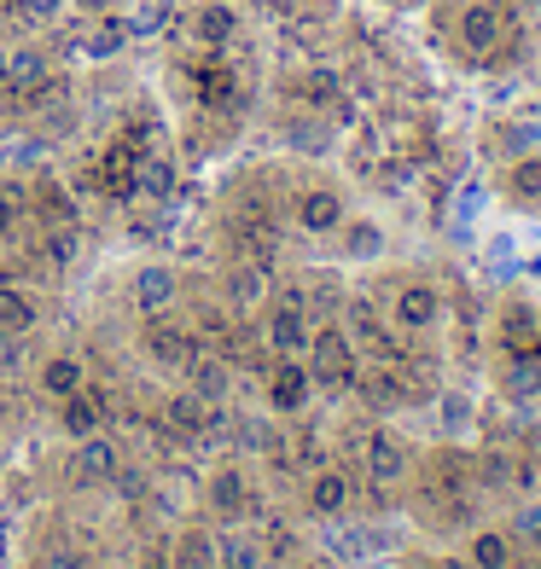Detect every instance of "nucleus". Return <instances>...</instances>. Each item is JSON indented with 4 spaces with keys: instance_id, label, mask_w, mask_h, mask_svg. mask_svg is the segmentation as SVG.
<instances>
[{
    "instance_id": "nucleus-15",
    "label": "nucleus",
    "mask_w": 541,
    "mask_h": 569,
    "mask_svg": "<svg viewBox=\"0 0 541 569\" xmlns=\"http://www.w3.org/2000/svg\"><path fill=\"white\" fill-rule=\"evenodd\" d=\"M512 558H519V540H512L506 529H478L466 540V563L472 569H512Z\"/></svg>"
},
{
    "instance_id": "nucleus-23",
    "label": "nucleus",
    "mask_w": 541,
    "mask_h": 569,
    "mask_svg": "<svg viewBox=\"0 0 541 569\" xmlns=\"http://www.w3.org/2000/svg\"><path fill=\"white\" fill-rule=\"evenodd\" d=\"M175 569H216V540L204 529H187L175 540Z\"/></svg>"
},
{
    "instance_id": "nucleus-31",
    "label": "nucleus",
    "mask_w": 541,
    "mask_h": 569,
    "mask_svg": "<svg viewBox=\"0 0 541 569\" xmlns=\"http://www.w3.org/2000/svg\"><path fill=\"white\" fill-rule=\"evenodd\" d=\"M18 221H23V192L18 187H0V244L18 232Z\"/></svg>"
},
{
    "instance_id": "nucleus-30",
    "label": "nucleus",
    "mask_w": 541,
    "mask_h": 569,
    "mask_svg": "<svg viewBox=\"0 0 541 569\" xmlns=\"http://www.w3.org/2000/svg\"><path fill=\"white\" fill-rule=\"evenodd\" d=\"M169 187H175V169H169L164 158H146V163H140V192L169 198Z\"/></svg>"
},
{
    "instance_id": "nucleus-29",
    "label": "nucleus",
    "mask_w": 541,
    "mask_h": 569,
    "mask_svg": "<svg viewBox=\"0 0 541 569\" xmlns=\"http://www.w3.org/2000/svg\"><path fill=\"white\" fill-rule=\"evenodd\" d=\"M506 535L519 540V547H524V540H530V547L541 552V506H519V511H512V523H506Z\"/></svg>"
},
{
    "instance_id": "nucleus-20",
    "label": "nucleus",
    "mask_w": 541,
    "mask_h": 569,
    "mask_svg": "<svg viewBox=\"0 0 541 569\" xmlns=\"http://www.w3.org/2000/svg\"><path fill=\"white\" fill-rule=\"evenodd\" d=\"M76 256H82V232H76V227H47L41 262L53 268V273H70V268H76Z\"/></svg>"
},
{
    "instance_id": "nucleus-34",
    "label": "nucleus",
    "mask_w": 541,
    "mask_h": 569,
    "mask_svg": "<svg viewBox=\"0 0 541 569\" xmlns=\"http://www.w3.org/2000/svg\"><path fill=\"white\" fill-rule=\"evenodd\" d=\"M146 569H175V563H146Z\"/></svg>"
},
{
    "instance_id": "nucleus-14",
    "label": "nucleus",
    "mask_w": 541,
    "mask_h": 569,
    "mask_svg": "<svg viewBox=\"0 0 541 569\" xmlns=\"http://www.w3.org/2000/svg\"><path fill=\"white\" fill-rule=\"evenodd\" d=\"M239 36V12L227 7V0H204V7L193 12V41H204V47H227Z\"/></svg>"
},
{
    "instance_id": "nucleus-35",
    "label": "nucleus",
    "mask_w": 541,
    "mask_h": 569,
    "mask_svg": "<svg viewBox=\"0 0 541 569\" xmlns=\"http://www.w3.org/2000/svg\"><path fill=\"white\" fill-rule=\"evenodd\" d=\"M263 569H286V563H263Z\"/></svg>"
},
{
    "instance_id": "nucleus-5",
    "label": "nucleus",
    "mask_w": 541,
    "mask_h": 569,
    "mask_svg": "<svg viewBox=\"0 0 541 569\" xmlns=\"http://www.w3.org/2000/svg\"><path fill=\"white\" fill-rule=\"evenodd\" d=\"M344 216H350V203H344L338 187H303L297 203H292V221L308 232V239H332V232L344 227Z\"/></svg>"
},
{
    "instance_id": "nucleus-33",
    "label": "nucleus",
    "mask_w": 541,
    "mask_h": 569,
    "mask_svg": "<svg viewBox=\"0 0 541 569\" xmlns=\"http://www.w3.org/2000/svg\"><path fill=\"white\" fill-rule=\"evenodd\" d=\"M70 7H76V12H88V18H106V12H111V0H70Z\"/></svg>"
},
{
    "instance_id": "nucleus-10",
    "label": "nucleus",
    "mask_w": 541,
    "mask_h": 569,
    "mask_svg": "<svg viewBox=\"0 0 541 569\" xmlns=\"http://www.w3.org/2000/svg\"><path fill=\"white\" fill-rule=\"evenodd\" d=\"M361 465H367L373 482H396V477H407V442L396 430H373L361 442Z\"/></svg>"
},
{
    "instance_id": "nucleus-1",
    "label": "nucleus",
    "mask_w": 541,
    "mask_h": 569,
    "mask_svg": "<svg viewBox=\"0 0 541 569\" xmlns=\"http://www.w3.org/2000/svg\"><path fill=\"white\" fill-rule=\"evenodd\" d=\"M308 360H315V383H326V390H344V383L361 378V349L350 343V331L344 326H321V331H308Z\"/></svg>"
},
{
    "instance_id": "nucleus-3",
    "label": "nucleus",
    "mask_w": 541,
    "mask_h": 569,
    "mask_svg": "<svg viewBox=\"0 0 541 569\" xmlns=\"http://www.w3.org/2000/svg\"><path fill=\"white\" fill-rule=\"evenodd\" d=\"M501 36H506V18H501L495 0H466V7H460V18H454V41H460V53L489 59V53L501 47Z\"/></svg>"
},
{
    "instance_id": "nucleus-9",
    "label": "nucleus",
    "mask_w": 541,
    "mask_h": 569,
    "mask_svg": "<svg viewBox=\"0 0 541 569\" xmlns=\"http://www.w3.org/2000/svg\"><path fill=\"white\" fill-rule=\"evenodd\" d=\"M350 500H355V482L338 471V465L315 471V477H308V488H303V506L315 511V517H344V511H350Z\"/></svg>"
},
{
    "instance_id": "nucleus-27",
    "label": "nucleus",
    "mask_w": 541,
    "mask_h": 569,
    "mask_svg": "<svg viewBox=\"0 0 541 569\" xmlns=\"http://www.w3.org/2000/svg\"><path fill=\"white\" fill-rule=\"evenodd\" d=\"M193 396H204V401H222L227 396V367H216V360H193Z\"/></svg>"
},
{
    "instance_id": "nucleus-7",
    "label": "nucleus",
    "mask_w": 541,
    "mask_h": 569,
    "mask_svg": "<svg viewBox=\"0 0 541 569\" xmlns=\"http://www.w3.org/2000/svg\"><path fill=\"white\" fill-rule=\"evenodd\" d=\"M122 471V453H117V442L106 430H94V436H82L76 442V453H70V482L76 488H94V482H111Z\"/></svg>"
},
{
    "instance_id": "nucleus-26",
    "label": "nucleus",
    "mask_w": 541,
    "mask_h": 569,
    "mask_svg": "<svg viewBox=\"0 0 541 569\" xmlns=\"http://www.w3.org/2000/svg\"><path fill=\"white\" fill-rule=\"evenodd\" d=\"M122 41H128V23L99 18L94 30H88V41H82V53H88V59H117V53H122Z\"/></svg>"
},
{
    "instance_id": "nucleus-28",
    "label": "nucleus",
    "mask_w": 541,
    "mask_h": 569,
    "mask_svg": "<svg viewBox=\"0 0 541 569\" xmlns=\"http://www.w3.org/2000/svg\"><path fill=\"white\" fill-rule=\"evenodd\" d=\"M501 390H506L512 401L535 396V390H541V367H535V360H512V367H506V378H501Z\"/></svg>"
},
{
    "instance_id": "nucleus-6",
    "label": "nucleus",
    "mask_w": 541,
    "mask_h": 569,
    "mask_svg": "<svg viewBox=\"0 0 541 569\" xmlns=\"http://www.w3.org/2000/svg\"><path fill=\"white\" fill-rule=\"evenodd\" d=\"M268 343L274 355H303L308 349V308H303V291H279L268 302Z\"/></svg>"
},
{
    "instance_id": "nucleus-19",
    "label": "nucleus",
    "mask_w": 541,
    "mask_h": 569,
    "mask_svg": "<svg viewBox=\"0 0 541 569\" xmlns=\"http://www.w3.org/2000/svg\"><path fill=\"white\" fill-rule=\"evenodd\" d=\"M338 239H344V256H350V262H373V256H384V227H378V221H355V216H344Z\"/></svg>"
},
{
    "instance_id": "nucleus-2",
    "label": "nucleus",
    "mask_w": 541,
    "mask_h": 569,
    "mask_svg": "<svg viewBox=\"0 0 541 569\" xmlns=\"http://www.w3.org/2000/svg\"><path fill=\"white\" fill-rule=\"evenodd\" d=\"M391 326L402 331V338H425V331H436L443 326V291H436L431 279L402 284V291L391 297Z\"/></svg>"
},
{
    "instance_id": "nucleus-4",
    "label": "nucleus",
    "mask_w": 541,
    "mask_h": 569,
    "mask_svg": "<svg viewBox=\"0 0 541 569\" xmlns=\"http://www.w3.org/2000/svg\"><path fill=\"white\" fill-rule=\"evenodd\" d=\"M140 349L151 355V367H164V372H175V367H193V360H198V338H193L187 326L164 320V315H151V320H146V331H140Z\"/></svg>"
},
{
    "instance_id": "nucleus-12",
    "label": "nucleus",
    "mask_w": 541,
    "mask_h": 569,
    "mask_svg": "<svg viewBox=\"0 0 541 569\" xmlns=\"http://www.w3.org/2000/svg\"><path fill=\"white\" fill-rule=\"evenodd\" d=\"M99 425H106V396L99 390H76V396H65V407H59V430L70 436V442H82V436H94Z\"/></svg>"
},
{
    "instance_id": "nucleus-32",
    "label": "nucleus",
    "mask_w": 541,
    "mask_h": 569,
    "mask_svg": "<svg viewBox=\"0 0 541 569\" xmlns=\"http://www.w3.org/2000/svg\"><path fill=\"white\" fill-rule=\"evenodd\" d=\"M70 7V0H23V12H30L36 23H47V18H59Z\"/></svg>"
},
{
    "instance_id": "nucleus-25",
    "label": "nucleus",
    "mask_w": 541,
    "mask_h": 569,
    "mask_svg": "<svg viewBox=\"0 0 541 569\" xmlns=\"http://www.w3.org/2000/svg\"><path fill=\"white\" fill-rule=\"evenodd\" d=\"M216 569H263V547L250 535H227L216 540Z\"/></svg>"
},
{
    "instance_id": "nucleus-8",
    "label": "nucleus",
    "mask_w": 541,
    "mask_h": 569,
    "mask_svg": "<svg viewBox=\"0 0 541 569\" xmlns=\"http://www.w3.org/2000/svg\"><path fill=\"white\" fill-rule=\"evenodd\" d=\"M308 396H315V372H308L297 355H279V367H274V378H268V401H274V412H303Z\"/></svg>"
},
{
    "instance_id": "nucleus-13",
    "label": "nucleus",
    "mask_w": 541,
    "mask_h": 569,
    "mask_svg": "<svg viewBox=\"0 0 541 569\" xmlns=\"http://www.w3.org/2000/svg\"><path fill=\"white\" fill-rule=\"evenodd\" d=\"M204 500H210L216 517H245V511H250V482H245V471L222 465V471L204 482Z\"/></svg>"
},
{
    "instance_id": "nucleus-18",
    "label": "nucleus",
    "mask_w": 541,
    "mask_h": 569,
    "mask_svg": "<svg viewBox=\"0 0 541 569\" xmlns=\"http://www.w3.org/2000/svg\"><path fill=\"white\" fill-rule=\"evenodd\" d=\"M0 82H12L18 93H36L47 82V59L36 53V47H12V53L0 59Z\"/></svg>"
},
{
    "instance_id": "nucleus-21",
    "label": "nucleus",
    "mask_w": 541,
    "mask_h": 569,
    "mask_svg": "<svg viewBox=\"0 0 541 569\" xmlns=\"http://www.w3.org/2000/svg\"><path fill=\"white\" fill-rule=\"evenodd\" d=\"M506 198L512 203H541V158H512L506 163Z\"/></svg>"
},
{
    "instance_id": "nucleus-11",
    "label": "nucleus",
    "mask_w": 541,
    "mask_h": 569,
    "mask_svg": "<svg viewBox=\"0 0 541 569\" xmlns=\"http://www.w3.org/2000/svg\"><path fill=\"white\" fill-rule=\"evenodd\" d=\"M128 297H135V308L140 315H169V302L180 297V279H175V268H140L135 273V284H128Z\"/></svg>"
},
{
    "instance_id": "nucleus-16",
    "label": "nucleus",
    "mask_w": 541,
    "mask_h": 569,
    "mask_svg": "<svg viewBox=\"0 0 541 569\" xmlns=\"http://www.w3.org/2000/svg\"><path fill=\"white\" fill-rule=\"evenodd\" d=\"M82 383H88V372H82V355H47V360H41V390L53 396V401L76 396Z\"/></svg>"
},
{
    "instance_id": "nucleus-17",
    "label": "nucleus",
    "mask_w": 541,
    "mask_h": 569,
    "mask_svg": "<svg viewBox=\"0 0 541 569\" xmlns=\"http://www.w3.org/2000/svg\"><path fill=\"white\" fill-rule=\"evenodd\" d=\"M41 320V308L30 291H18V284H0V338H23Z\"/></svg>"
},
{
    "instance_id": "nucleus-24",
    "label": "nucleus",
    "mask_w": 541,
    "mask_h": 569,
    "mask_svg": "<svg viewBox=\"0 0 541 569\" xmlns=\"http://www.w3.org/2000/svg\"><path fill=\"white\" fill-rule=\"evenodd\" d=\"M164 419H169L175 430H187V436H193V430H204V425H210V401H204V396H193V390H187V396H169Z\"/></svg>"
},
{
    "instance_id": "nucleus-22",
    "label": "nucleus",
    "mask_w": 541,
    "mask_h": 569,
    "mask_svg": "<svg viewBox=\"0 0 541 569\" xmlns=\"http://www.w3.org/2000/svg\"><path fill=\"white\" fill-rule=\"evenodd\" d=\"M36 203H41V216H47V227H76V198L59 187V180H36Z\"/></svg>"
}]
</instances>
